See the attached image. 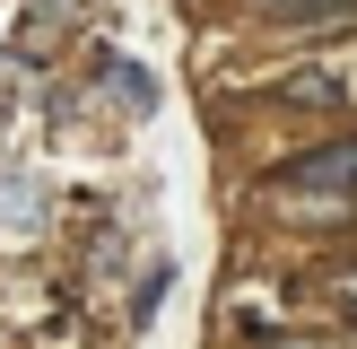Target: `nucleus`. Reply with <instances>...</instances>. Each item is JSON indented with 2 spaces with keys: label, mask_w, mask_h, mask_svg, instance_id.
<instances>
[{
  "label": "nucleus",
  "mask_w": 357,
  "mask_h": 349,
  "mask_svg": "<svg viewBox=\"0 0 357 349\" xmlns=\"http://www.w3.org/2000/svg\"><path fill=\"white\" fill-rule=\"evenodd\" d=\"M349 192L357 184V149L349 140H331V149H314V157H296V166H279V192Z\"/></svg>",
  "instance_id": "1"
},
{
  "label": "nucleus",
  "mask_w": 357,
  "mask_h": 349,
  "mask_svg": "<svg viewBox=\"0 0 357 349\" xmlns=\"http://www.w3.org/2000/svg\"><path fill=\"white\" fill-rule=\"evenodd\" d=\"M174 288V271H149V279H139V297H131V323H149V314H157V297H166Z\"/></svg>",
  "instance_id": "4"
},
{
  "label": "nucleus",
  "mask_w": 357,
  "mask_h": 349,
  "mask_svg": "<svg viewBox=\"0 0 357 349\" xmlns=\"http://www.w3.org/2000/svg\"><path fill=\"white\" fill-rule=\"evenodd\" d=\"M114 96L131 105V114H149V105H157V96H149V79H139V70H114Z\"/></svg>",
  "instance_id": "5"
},
{
  "label": "nucleus",
  "mask_w": 357,
  "mask_h": 349,
  "mask_svg": "<svg viewBox=\"0 0 357 349\" xmlns=\"http://www.w3.org/2000/svg\"><path fill=\"white\" fill-rule=\"evenodd\" d=\"M279 17H296V27H340V17H357V0H279Z\"/></svg>",
  "instance_id": "3"
},
{
  "label": "nucleus",
  "mask_w": 357,
  "mask_h": 349,
  "mask_svg": "<svg viewBox=\"0 0 357 349\" xmlns=\"http://www.w3.org/2000/svg\"><path fill=\"white\" fill-rule=\"evenodd\" d=\"M340 96H349L340 70H296V79H288V105H323V114H331Z\"/></svg>",
  "instance_id": "2"
}]
</instances>
